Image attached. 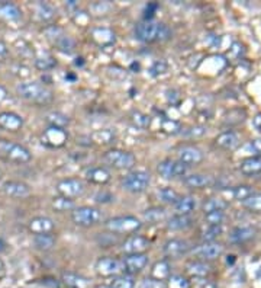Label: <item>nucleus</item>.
Masks as SVG:
<instances>
[{
    "instance_id": "7ed1b4c3",
    "label": "nucleus",
    "mask_w": 261,
    "mask_h": 288,
    "mask_svg": "<svg viewBox=\"0 0 261 288\" xmlns=\"http://www.w3.org/2000/svg\"><path fill=\"white\" fill-rule=\"evenodd\" d=\"M0 156H3L6 160H10L13 163H28L31 160V152L23 147L22 144H18L12 140H0Z\"/></svg>"
},
{
    "instance_id": "864d4df0",
    "label": "nucleus",
    "mask_w": 261,
    "mask_h": 288,
    "mask_svg": "<svg viewBox=\"0 0 261 288\" xmlns=\"http://www.w3.org/2000/svg\"><path fill=\"white\" fill-rule=\"evenodd\" d=\"M95 199L98 201V202H102V204H106V202H110V201H113V195L112 194H109V192H98L96 195H95Z\"/></svg>"
},
{
    "instance_id": "423d86ee",
    "label": "nucleus",
    "mask_w": 261,
    "mask_h": 288,
    "mask_svg": "<svg viewBox=\"0 0 261 288\" xmlns=\"http://www.w3.org/2000/svg\"><path fill=\"white\" fill-rule=\"evenodd\" d=\"M150 182H151V176L145 171H134L122 177V186L132 194L144 192L150 186Z\"/></svg>"
},
{
    "instance_id": "f3484780",
    "label": "nucleus",
    "mask_w": 261,
    "mask_h": 288,
    "mask_svg": "<svg viewBox=\"0 0 261 288\" xmlns=\"http://www.w3.org/2000/svg\"><path fill=\"white\" fill-rule=\"evenodd\" d=\"M222 253H223V246L221 243H215V242H206L202 246H199L198 249H195V255L203 261L216 259Z\"/></svg>"
},
{
    "instance_id": "4d7b16f0",
    "label": "nucleus",
    "mask_w": 261,
    "mask_h": 288,
    "mask_svg": "<svg viewBox=\"0 0 261 288\" xmlns=\"http://www.w3.org/2000/svg\"><path fill=\"white\" fill-rule=\"evenodd\" d=\"M167 98H168V102H171V104H177V101L180 99L177 90H168L167 92Z\"/></svg>"
},
{
    "instance_id": "20e7f679",
    "label": "nucleus",
    "mask_w": 261,
    "mask_h": 288,
    "mask_svg": "<svg viewBox=\"0 0 261 288\" xmlns=\"http://www.w3.org/2000/svg\"><path fill=\"white\" fill-rule=\"evenodd\" d=\"M103 162L106 165L115 168V169H120V171H128L132 169L137 163V159L132 153L125 152V150H109L103 155Z\"/></svg>"
},
{
    "instance_id": "b1692460",
    "label": "nucleus",
    "mask_w": 261,
    "mask_h": 288,
    "mask_svg": "<svg viewBox=\"0 0 261 288\" xmlns=\"http://www.w3.org/2000/svg\"><path fill=\"white\" fill-rule=\"evenodd\" d=\"M86 179L98 185H104L110 180V173L104 168H92L86 172Z\"/></svg>"
},
{
    "instance_id": "6ab92c4d",
    "label": "nucleus",
    "mask_w": 261,
    "mask_h": 288,
    "mask_svg": "<svg viewBox=\"0 0 261 288\" xmlns=\"http://www.w3.org/2000/svg\"><path fill=\"white\" fill-rule=\"evenodd\" d=\"M23 125V119L13 112H1L0 114V128L7 131H18Z\"/></svg>"
},
{
    "instance_id": "c756f323",
    "label": "nucleus",
    "mask_w": 261,
    "mask_h": 288,
    "mask_svg": "<svg viewBox=\"0 0 261 288\" xmlns=\"http://www.w3.org/2000/svg\"><path fill=\"white\" fill-rule=\"evenodd\" d=\"M62 283L65 286L71 288H87L89 287V281L77 274H73V272H64L62 277H61Z\"/></svg>"
},
{
    "instance_id": "a878e982",
    "label": "nucleus",
    "mask_w": 261,
    "mask_h": 288,
    "mask_svg": "<svg viewBox=\"0 0 261 288\" xmlns=\"http://www.w3.org/2000/svg\"><path fill=\"white\" fill-rule=\"evenodd\" d=\"M241 172L247 176H256L261 173V157H248L245 159L241 166H240Z\"/></svg>"
},
{
    "instance_id": "2eb2a0df",
    "label": "nucleus",
    "mask_w": 261,
    "mask_h": 288,
    "mask_svg": "<svg viewBox=\"0 0 261 288\" xmlns=\"http://www.w3.org/2000/svg\"><path fill=\"white\" fill-rule=\"evenodd\" d=\"M123 269L128 274H138L141 272L147 264H148V256L145 253H135V255H128L123 261Z\"/></svg>"
},
{
    "instance_id": "39448f33",
    "label": "nucleus",
    "mask_w": 261,
    "mask_h": 288,
    "mask_svg": "<svg viewBox=\"0 0 261 288\" xmlns=\"http://www.w3.org/2000/svg\"><path fill=\"white\" fill-rule=\"evenodd\" d=\"M102 211H99L95 207H77L73 213H71V220L74 224L80 226V227H92L96 226L98 223L102 222Z\"/></svg>"
},
{
    "instance_id": "9b49d317",
    "label": "nucleus",
    "mask_w": 261,
    "mask_h": 288,
    "mask_svg": "<svg viewBox=\"0 0 261 288\" xmlns=\"http://www.w3.org/2000/svg\"><path fill=\"white\" fill-rule=\"evenodd\" d=\"M179 156V162H181L183 165L189 166H196L199 163H202L203 160V153L201 149L193 147V146H184L179 150L177 153Z\"/></svg>"
},
{
    "instance_id": "8fccbe9b",
    "label": "nucleus",
    "mask_w": 261,
    "mask_h": 288,
    "mask_svg": "<svg viewBox=\"0 0 261 288\" xmlns=\"http://www.w3.org/2000/svg\"><path fill=\"white\" fill-rule=\"evenodd\" d=\"M55 60L51 57H44V58H37L35 60V67L38 70H42V71H47L50 70L52 67H55Z\"/></svg>"
},
{
    "instance_id": "680f3d73",
    "label": "nucleus",
    "mask_w": 261,
    "mask_h": 288,
    "mask_svg": "<svg viewBox=\"0 0 261 288\" xmlns=\"http://www.w3.org/2000/svg\"><path fill=\"white\" fill-rule=\"evenodd\" d=\"M4 249H6V243L0 239V252H3Z\"/></svg>"
},
{
    "instance_id": "4468645a",
    "label": "nucleus",
    "mask_w": 261,
    "mask_h": 288,
    "mask_svg": "<svg viewBox=\"0 0 261 288\" xmlns=\"http://www.w3.org/2000/svg\"><path fill=\"white\" fill-rule=\"evenodd\" d=\"M3 192L12 198H26L31 195V188L20 180H7L3 183Z\"/></svg>"
},
{
    "instance_id": "58836bf2",
    "label": "nucleus",
    "mask_w": 261,
    "mask_h": 288,
    "mask_svg": "<svg viewBox=\"0 0 261 288\" xmlns=\"http://www.w3.org/2000/svg\"><path fill=\"white\" fill-rule=\"evenodd\" d=\"M55 45L58 47V50H60V51L67 53V54L73 53V51H74V48H76V43H74V40H73V38H70V37H67V35H61V37L55 41Z\"/></svg>"
},
{
    "instance_id": "bf43d9fd",
    "label": "nucleus",
    "mask_w": 261,
    "mask_h": 288,
    "mask_svg": "<svg viewBox=\"0 0 261 288\" xmlns=\"http://www.w3.org/2000/svg\"><path fill=\"white\" fill-rule=\"evenodd\" d=\"M7 56V47H6V44L4 43H1L0 41V60L1 58H4Z\"/></svg>"
},
{
    "instance_id": "f257e3e1",
    "label": "nucleus",
    "mask_w": 261,
    "mask_h": 288,
    "mask_svg": "<svg viewBox=\"0 0 261 288\" xmlns=\"http://www.w3.org/2000/svg\"><path fill=\"white\" fill-rule=\"evenodd\" d=\"M171 35H173V31L165 23H161V22L142 21L135 26V38L147 44L168 41Z\"/></svg>"
},
{
    "instance_id": "c85d7f7f",
    "label": "nucleus",
    "mask_w": 261,
    "mask_h": 288,
    "mask_svg": "<svg viewBox=\"0 0 261 288\" xmlns=\"http://www.w3.org/2000/svg\"><path fill=\"white\" fill-rule=\"evenodd\" d=\"M89 138H90L93 143H96V144H110V143L115 141L116 134H115V131H112V130H109V128H104V130H98V131H95Z\"/></svg>"
},
{
    "instance_id": "13d9d810",
    "label": "nucleus",
    "mask_w": 261,
    "mask_h": 288,
    "mask_svg": "<svg viewBox=\"0 0 261 288\" xmlns=\"http://www.w3.org/2000/svg\"><path fill=\"white\" fill-rule=\"evenodd\" d=\"M160 287H161V283H160V281H156V280H153V278L145 280V281H144V286H142V288H160Z\"/></svg>"
},
{
    "instance_id": "f704fd0d",
    "label": "nucleus",
    "mask_w": 261,
    "mask_h": 288,
    "mask_svg": "<svg viewBox=\"0 0 261 288\" xmlns=\"http://www.w3.org/2000/svg\"><path fill=\"white\" fill-rule=\"evenodd\" d=\"M52 208L58 213H65V211H74L76 210V204L73 199L64 198V197H58L54 198L52 201Z\"/></svg>"
},
{
    "instance_id": "5701e85b",
    "label": "nucleus",
    "mask_w": 261,
    "mask_h": 288,
    "mask_svg": "<svg viewBox=\"0 0 261 288\" xmlns=\"http://www.w3.org/2000/svg\"><path fill=\"white\" fill-rule=\"evenodd\" d=\"M92 38L95 40V43H98L99 45L106 47L115 43V34L110 29L106 28H96L92 31Z\"/></svg>"
},
{
    "instance_id": "a19ab883",
    "label": "nucleus",
    "mask_w": 261,
    "mask_h": 288,
    "mask_svg": "<svg viewBox=\"0 0 261 288\" xmlns=\"http://www.w3.org/2000/svg\"><path fill=\"white\" fill-rule=\"evenodd\" d=\"M242 204L250 211L261 213V194H251L247 199L242 201Z\"/></svg>"
},
{
    "instance_id": "4be33fe9",
    "label": "nucleus",
    "mask_w": 261,
    "mask_h": 288,
    "mask_svg": "<svg viewBox=\"0 0 261 288\" xmlns=\"http://www.w3.org/2000/svg\"><path fill=\"white\" fill-rule=\"evenodd\" d=\"M215 144L221 149L232 150L240 144V140H238V135L234 131H225V133H222L216 137Z\"/></svg>"
},
{
    "instance_id": "a18cd8bd",
    "label": "nucleus",
    "mask_w": 261,
    "mask_h": 288,
    "mask_svg": "<svg viewBox=\"0 0 261 288\" xmlns=\"http://www.w3.org/2000/svg\"><path fill=\"white\" fill-rule=\"evenodd\" d=\"M110 288H135V283L129 277H116L110 283Z\"/></svg>"
},
{
    "instance_id": "bb28decb",
    "label": "nucleus",
    "mask_w": 261,
    "mask_h": 288,
    "mask_svg": "<svg viewBox=\"0 0 261 288\" xmlns=\"http://www.w3.org/2000/svg\"><path fill=\"white\" fill-rule=\"evenodd\" d=\"M193 224V219L190 216H174L168 220L167 227L170 230H186Z\"/></svg>"
},
{
    "instance_id": "2f4dec72",
    "label": "nucleus",
    "mask_w": 261,
    "mask_h": 288,
    "mask_svg": "<svg viewBox=\"0 0 261 288\" xmlns=\"http://www.w3.org/2000/svg\"><path fill=\"white\" fill-rule=\"evenodd\" d=\"M157 197H158V199L161 201V202H164V204H176V201L180 198V195L177 194V191H174L173 188H170V186H164V188H161V189H158L157 191Z\"/></svg>"
},
{
    "instance_id": "37998d69",
    "label": "nucleus",
    "mask_w": 261,
    "mask_h": 288,
    "mask_svg": "<svg viewBox=\"0 0 261 288\" xmlns=\"http://www.w3.org/2000/svg\"><path fill=\"white\" fill-rule=\"evenodd\" d=\"M167 288H190V283L181 275H171L167 280Z\"/></svg>"
},
{
    "instance_id": "ddd939ff",
    "label": "nucleus",
    "mask_w": 261,
    "mask_h": 288,
    "mask_svg": "<svg viewBox=\"0 0 261 288\" xmlns=\"http://www.w3.org/2000/svg\"><path fill=\"white\" fill-rule=\"evenodd\" d=\"M190 243L183 239H171L164 244V255L170 258H180L190 250Z\"/></svg>"
},
{
    "instance_id": "79ce46f5",
    "label": "nucleus",
    "mask_w": 261,
    "mask_h": 288,
    "mask_svg": "<svg viewBox=\"0 0 261 288\" xmlns=\"http://www.w3.org/2000/svg\"><path fill=\"white\" fill-rule=\"evenodd\" d=\"M223 219H225L223 211H210L205 214V222L208 223V226H221Z\"/></svg>"
},
{
    "instance_id": "de8ad7c7",
    "label": "nucleus",
    "mask_w": 261,
    "mask_h": 288,
    "mask_svg": "<svg viewBox=\"0 0 261 288\" xmlns=\"http://www.w3.org/2000/svg\"><path fill=\"white\" fill-rule=\"evenodd\" d=\"M232 194H234L235 199L244 201V199H247V198L253 194V189H251V186H248V185H241V186H237V188L232 191Z\"/></svg>"
},
{
    "instance_id": "4c0bfd02",
    "label": "nucleus",
    "mask_w": 261,
    "mask_h": 288,
    "mask_svg": "<svg viewBox=\"0 0 261 288\" xmlns=\"http://www.w3.org/2000/svg\"><path fill=\"white\" fill-rule=\"evenodd\" d=\"M37 13L40 16L41 21H51L52 18L55 16V9L52 7L51 4L48 3H44V1H40L37 4Z\"/></svg>"
},
{
    "instance_id": "a211bd4d",
    "label": "nucleus",
    "mask_w": 261,
    "mask_h": 288,
    "mask_svg": "<svg viewBox=\"0 0 261 288\" xmlns=\"http://www.w3.org/2000/svg\"><path fill=\"white\" fill-rule=\"evenodd\" d=\"M29 230L37 234H51L54 231V223L48 217H35L29 222Z\"/></svg>"
},
{
    "instance_id": "1a4fd4ad",
    "label": "nucleus",
    "mask_w": 261,
    "mask_h": 288,
    "mask_svg": "<svg viewBox=\"0 0 261 288\" xmlns=\"http://www.w3.org/2000/svg\"><path fill=\"white\" fill-rule=\"evenodd\" d=\"M157 172L160 173V176H162L164 179H174L179 176H184L187 172V166L179 160L165 159L158 165Z\"/></svg>"
},
{
    "instance_id": "9d476101",
    "label": "nucleus",
    "mask_w": 261,
    "mask_h": 288,
    "mask_svg": "<svg viewBox=\"0 0 261 288\" xmlns=\"http://www.w3.org/2000/svg\"><path fill=\"white\" fill-rule=\"evenodd\" d=\"M96 271L99 275L103 277H112L120 274L123 269V262L115 258H102L96 262Z\"/></svg>"
},
{
    "instance_id": "6e6d98bb",
    "label": "nucleus",
    "mask_w": 261,
    "mask_h": 288,
    "mask_svg": "<svg viewBox=\"0 0 261 288\" xmlns=\"http://www.w3.org/2000/svg\"><path fill=\"white\" fill-rule=\"evenodd\" d=\"M248 147L256 153V155H261V138H257V140H253Z\"/></svg>"
},
{
    "instance_id": "3c124183",
    "label": "nucleus",
    "mask_w": 261,
    "mask_h": 288,
    "mask_svg": "<svg viewBox=\"0 0 261 288\" xmlns=\"http://www.w3.org/2000/svg\"><path fill=\"white\" fill-rule=\"evenodd\" d=\"M167 63L164 61V60H158L156 61L153 66H151V68H150V74L151 76H158V74H162V73H165L167 71Z\"/></svg>"
},
{
    "instance_id": "e433bc0d",
    "label": "nucleus",
    "mask_w": 261,
    "mask_h": 288,
    "mask_svg": "<svg viewBox=\"0 0 261 288\" xmlns=\"http://www.w3.org/2000/svg\"><path fill=\"white\" fill-rule=\"evenodd\" d=\"M47 122L50 127H57V128H65L70 122V118L61 112H50L47 115Z\"/></svg>"
},
{
    "instance_id": "f03ea898",
    "label": "nucleus",
    "mask_w": 261,
    "mask_h": 288,
    "mask_svg": "<svg viewBox=\"0 0 261 288\" xmlns=\"http://www.w3.org/2000/svg\"><path fill=\"white\" fill-rule=\"evenodd\" d=\"M16 92L20 98L34 102V104H48L52 99V92L38 82H29V83H20L16 88Z\"/></svg>"
},
{
    "instance_id": "09e8293b",
    "label": "nucleus",
    "mask_w": 261,
    "mask_h": 288,
    "mask_svg": "<svg viewBox=\"0 0 261 288\" xmlns=\"http://www.w3.org/2000/svg\"><path fill=\"white\" fill-rule=\"evenodd\" d=\"M131 119H132V122H134L138 128H147V127L150 125V122H151L150 116L142 114V112H134V114L131 115Z\"/></svg>"
},
{
    "instance_id": "603ef678",
    "label": "nucleus",
    "mask_w": 261,
    "mask_h": 288,
    "mask_svg": "<svg viewBox=\"0 0 261 288\" xmlns=\"http://www.w3.org/2000/svg\"><path fill=\"white\" fill-rule=\"evenodd\" d=\"M205 134H206L205 127H193V128H190L184 133V135L190 137V138H199V137H203Z\"/></svg>"
},
{
    "instance_id": "0e129e2a",
    "label": "nucleus",
    "mask_w": 261,
    "mask_h": 288,
    "mask_svg": "<svg viewBox=\"0 0 261 288\" xmlns=\"http://www.w3.org/2000/svg\"><path fill=\"white\" fill-rule=\"evenodd\" d=\"M0 177H1V171H0Z\"/></svg>"
},
{
    "instance_id": "cd10ccee",
    "label": "nucleus",
    "mask_w": 261,
    "mask_h": 288,
    "mask_svg": "<svg viewBox=\"0 0 261 288\" xmlns=\"http://www.w3.org/2000/svg\"><path fill=\"white\" fill-rule=\"evenodd\" d=\"M256 230L253 227H237L229 234V240L234 243H244L250 239H253Z\"/></svg>"
},
{
    "instance_id": "6e6552de",
    "label": "nucleus",
    "mask_w": 261,
    "mask_h": 288,
    "mask_svg": "<svg viewBox=\"0 0 261 288\" xmlns=\"http://www.w3.org/2000/svg\"><path fill=\"white\" fill-rule=\"evenodd\" d=\"M57 192L60 194V197L73 199V198H79L84 194L86 191V185L81 179L77 177H67L62 179L57 183Z\"/></svg>"
},
{
    "instance_id": "f8f14e48",
    "label": "nucleus",
    "mask_w": 261,
    "mask_h": 288,
    "mask_svg": "<svg viewBox=\"0 0 261 288\" xmlns=\"http://www.w3.org/2000/svg\"><path fill=\"white\" fill-rule=\"evenodd\" d=\"M150 247V242L147 237L144 236H131L128 237L123 244H122V250L128 255H135V253H144L147 249Z\"/></svg>"
},
{
    "instance_id": "c03bdc74",
    "label": "nucleus",
    "mask_w": 261,
    "mask_h": 288,
    "mask_svg": "<svg viewBox=\"0 0 261 288\" xmlns=\"http://www.w3.org/2000/svg\"><path fill=\"white\" fill-rule=\"evenodd\" d=\"M161 128L167 134H177V133L181 131V124L177 122V121H174V119H164Z\"/></svg>"
},
{
    "instance_id": "ea45409f",
    "label": "nucleus",
    "mask_w": 261,
    "mask_h": 288,
    "mask_svg": "<svg viewBox=\"0 0 261 288\" xmlns=\"http://www.w3.org/2000/svg\"><path fill=\"white\" fill-rule=\"evenodd\" d=\"M226 205L228 204L223 199H221V198H210L208 201H205L203 211H205V214L210 213V211H225Z\"/></svg>"
},
{
    "instance_id": "473e14b6",
    "label": "nucleus",
    "mask_w": 261,
    "mask_h": 288,
    "mask_svg": "<svg viewBox=\"0 0 261 288\" xmlns=\"http://www.w3.org/2000/svg\"><path fill=\"white\" fill-rule=\"evenodd\" d=\"M187 272L193 277H206L209 272H210V266L206 265L205 262H201V261H196V262H190L187 266H186Z\"/></svg>"
},
{
    "instance_id": "052dcab7",
    "label": "nucleus",
    "mask_w": 261,
    "mask_h": 288,
    "mask_svg": "<svg viewBox=\"0 0 261 288\" xmlns=\"http://www.w3.org/2000/svg\"><path fill=\"white\" fill-rule=\"evenodd\" d=\"M254 125L257 127V130H261V114L254 118Z\"/></svg>"
},
{
    "instance_id": "49530a36",
    "label": "nucleus",
    "mask_w": 261,
    "mask_h": 288,
    "mask_svg": "<svg viewBox=\"0 0 261 288\" xmlns=\"http://www.w3.org/2000/svg\"><path fill=\"white\" fill-rule=\"evenodd\" d=\"M221 233H222V227L221 226H206L203 233H202V239L205 242H213Z\"/></svg>"
},
{
    "instance_id": "72a5a7b5",
    "label": "nucleus",
    "mask_w": 261,
    "mask_h": 288,
    "mask_svg": "<svg viewBox=\"0 0 261 288\" xmlns=\"http://www.w3.org/2000/svg\"><path fill=\"white\" fill-rule=\"evenodd\" d=\"M142 217L148 223H160L161 220L165 219V210L162 207H151L144 211Z\"/></svg>"
},
{
    "instance_id": "5fc2aeb1",
    "label": "nucleus",
    "mask_w": 261,
    "mask_h": 288,
    "mask_svg": "<svg viewBox=\"0 0 261 288\" xmlns=\"http://www.w3.org/2000/svg\"><path fill=\"white\" fill-rule=\"evenodd\" d=\"M157 9H158L157 3H148V6L145 7V19L144 21H153V16H154V12Z\"/></svg>"
},
{
    "instance_id": "7c9ffc66",
    "label": "nucleus",
    "mask_w": 261,
    "mask_h": 288,
    "mask_svg": "<svg viewBox=\"0 0 261 288\" xmlns=\"http://www.w3.org/2000/svg\"><path fill=\"white\" fill-rule=\"evenodd\" d=\"M20 18V10L13 3H3L0 4V19L4 21H16Z\"/></svg>"
},
{
    "instance_id": "dca6fc26",
    "label": "nucleus",
    "mask_w": 261,
    "mask_h": 288,
    "mask_svg": "<svg viewBox=\"0 0 261 288\" xmlns=\"http://www.w3.org/2000/svg\"><path fill=\"white\" fill-rule=\"evenodd\" d=\"M68 135L64 128H57V127H50L45 130L42 140L47 146L50 147H62L67 141Z\"/></svg>"
},
{
    "instance_id": "aec40b11",
    "label": "nucleus",
    "mask_w": 261,
    "mask_h": 288,
    "mask_svg": "<svg viewBox=\"0 0 261 288\" xmlns=\"http://www.w3.org/2000/svg\"><path fill=\"white\" fill-rule=\"evenodd\" d=\"M195 208H196V198L190 195L180 197L174 204V211L177 216H189Z\"/></svg>"
},
{
    "instance_id": "393cba45",
    "label": "nucleus",
    "mask_w": 261,
    "mask_h": 288,
    "mask_svg": "<svg viewBox=\"0 0 261 288\" xmlns=\"http://www.w3.org/2000/svg\"><path fill=\"white\" fill-rule=\"evenodd\" d=\"M170 264L167 261H158L154 264L153 269H151V278L156 280V281H164V280H168L171 275H170Z\"/></svg>"
},
{
    "instance_id": "c9c22d12",
    "label": "nucleus",
    "mask_w": 261,
    "mask_h": 288,
    "mask_svg": "<svg viewBox=\"0 0 261 288\" xmlns=\"http://www.w3.org/2000/svg\"><path fill=\"white\" fill-rule=\"evenodd\" d=\"M34 244L40 250H50L55 244V239L51 234H37L34 237Z\"/></svg>"
},
{
    "instance_id": "412c9836",
    "label": "nucleus",
    "mask_w": 261,
    "mask_h": 288,
    "mask_svg": "<svg viewBox=\"0 0 261 288\" xmlns=\"http://www.w3.org/2000/svg\"><path fill=\"white\" fill-rule=\"evenodd\" d=\"M212 177L209 175H202V173H192L189 176H186L183 179V183L187 186V188H206L209 185H212Z\"/></svg>"
},
{
    "instance_id": "0eeeda50",
    "label": "nucleus",
    "mask_w": 261,
    "mask_h": 288,
    "mask_svg": "<svg viewBox=\"0 0 261 288\" xmlns=\"http://www.w3.org/2000/svg\"><path fill=\"white\" fill-rule=\"evenodd\" d=\"M104 227L112 233H135L141 229V222L132 216H120L107 220Z\"/></svg>"
},
{
    "instance_id": "e2e57ef3",
    "label": "nucleus",
    "mask_w": 261,
    "mask_h": 288,
    "mask_svg": "<svg viewBox=\"0 0 261 288\" xmlns=\"http://www.w3.org/2000/svg\"><path fill=\"white\" fill-rule=\"evenodd\" d=\"M4 271V264H3V261L0 259V272H3Z\"/></svg>"
}]
</instances>
